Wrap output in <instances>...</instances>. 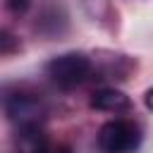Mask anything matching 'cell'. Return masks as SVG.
Returning <instances> with one entry per match:
<instances>
[{
  "label": "cell",
  "instance_id": "6da1fadb",
  "mask_svg": "<svg viewBox=\"0 0 153 153\" xmlns=\"http://www.w3.org/2000/svg\"><path fill=\"white\" fill-rule=\"evenodd\" d=\"M7 117L22 129H33V127H41L43 117H45V105L43 100L31 93V91H12V93H5L0 98Z\"/></svg>",
  "mask_w": 153,
  "mask_h": 153
},
{
  "label": "cell",
  "instance_id": "7a4b0ae2",
  "mask_svg": "<svg viewBox=\"0 0 153 153\" xmlns=\"http://www.w3.org/2000/svg\"><path fill=\"white\" fill-rule=\"evenodd\" d=\"M91 72V60L84 53H65L53 57L45 65V74L62 88H72L81 84Z\"/></svg>",
  "mask_w": 153,
  "mask_h": 153
},
{
  "label": "cell",
  "instance_id": "3957f363",
  "mask_svg": "<svg viewBox=\"0 0 153 153\" xmlns=\"http://www.w3.org/2000/svg\"><path fill=\"white\" fill-rule=\"evenodd\" d=\"M141 131L129 120H112L105 122L98 131V146L105 153H129L139 146Z\"/></svg>",
  "mask_w": 153,
  "mask_h": 153
},
{
  "label": "cell",
  "instance_id": "277c9868",
  "mask_svg": "<svg viewBox=\"0 0 153 153\" xmlns=\"http://www.w3.org/2000/svg\"><path fill=\"white\" fill-rule=\"evenodd\" d=\"M129 105H131L129 96L117 88H100L91 98V108L105 110V112H122V110H129Z\"/></svg>",
  "mask_w": 153,
  "mask_h": 153
},
{
  "label": "cell",
  "instance_id": "5b68a950",
  "mask_svg": "<svg viewBox=\"0 0 153 153\" xmlns=\"http://www.w3.org/2000/svg\"><path fill=\"white\" fill-rule=\"evenodd\" d=\"M19 48H22V45H19V38H17L14 33L0 29V55H12V53H17Z\"/></svg>",
  "mask_w": 153,
  "mask_h": 153
},
{
  "label": "cell",
  "instance_id": "8992f818",
  "mask_svg": "<svg viewBox=\"0 0 153 153\" xmlns=\"http://www.w3.org/2000/svg\"><path fill=\"white\" fill-rule=\"evenodd\" d=\"M29 5H31V0H7V7L12 12H24Z\"/></svg>",
  "mask_w": 153,
  "mask_h": 153
},
{
  "label": "cell",
  "instance_id": "52a82bcc",
  "mask_svg": "<svg viewBox=\"0 0 153 153\" xmlns=\"http://www.w3.org/2000/svg\"><path fill=\"white\" fill-rule=\"evenodd\" d=\"M43 153H72V151H69V146H48Z\"/></svg>",
  "mask_w": 153,
  "mask_h": 153
}]
</instances>
